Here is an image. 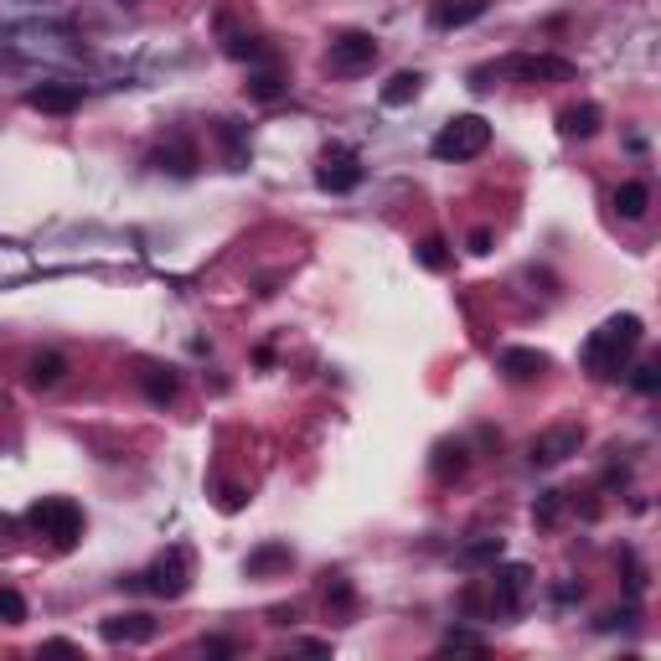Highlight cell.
<instances>
[{"instance_id": "cell-26", "label": "cell", "mask_w": 661, "mask_h": 661, "mask_svg": "<svg viewBox=\"0 0 661 661\" xmlns=\"http://www.w3.org/2000/svg\"><path fill=\"white\" fill-rule=\"evenodd\" d=\"M419 264H425V269H450V254H444L440 238H425V243H419Z\"/></svg>"}, {"instance_id": "cell-28", "label": "cell", "mask_w": 661, "mask_h": 661, "mask_svg": "<svg viewBox=\"0 0 661 661\" xmlns=\"http://www.w3.org/2000/svg\"><path fill=\"white\" fill-rule=\"evenodd\" d=\"M444 651H486V641H481L475 630H450V636H444Z\"/></svg>"}, {"instance_id": "cell-18", "label": "cell", "mask_w": 661, "mask_h": 661, "mask_svg": "<svg viewBox=\"0 0 661 661\" xmlns=\"http://www.w3.org/2000/svg\"><path fill=\"white\" fill-rule=\"evenodd\" d=\"M63 373H68V356H63V352H42V356H32V367H26L32 388H57Z\"/></svg>"}, {"instance_id": "cell-19", "label": "cell", "mask_w": 661, "mask_h": 661, "mask_svg": "<svg viewBox=\"0 0 661 661\" xmlns=\"http://www.w3.org/2000/svg\"><path fill=\"white\" fill-rule=\"evenodd\" d=\"M419 88H425V73H393L388 84H383V103H388V109H404V103L419 99Z\"/></svg>"}, {"instance_id": "cell-11", "label": "cell", "mask_w": 661, "mask_h": 661, "mask_svg": "<svg viewBox=\"0 0 661 661\" xmlns=\"http://www.w3.org/2000/svg\"><path fill=\"white\" fill-rule=\"evenodd\" d=\"M78 103H84V88L78 84H36L26 93V109H36V114H73Z\"/></svg>"}, {"instance_id": "cell-25", "label": "cell", "mask_w": 661, "mask_h": 661, "mask_svg": "<svg viewBox=\"0 0 661 661\" xmlns=\"http://www.w3.org/2000/svg\"><path fill=\"white\" fill-rule=\"evenodd\" d=\"M630 388L641 393V398H651V393L661 388V367H657V362H641V367L630 373Z\"/></svg>"}, {"instance_id": "cell-3", "label": "cell", "mask_w": 661, "mask_h": 661, "mask_svg": "<svg viewBox=\"0 0 661 661\" xmlns=\"http://www.w3.org/2000/svg\"><path fill=\"white\" fill-rule=\"evenodd\" d=\"M492 145V124L481 114H455V119H444V130L434 135V161H475V155Z\"/></svg>"}, {"instance_id": "cell-1", "label": "cell", "mask_w": 661, "mask_h": 661, "mask_svg": "<svg viewBox=\"0 0 661 661\" xmlns=\"http://www.w3.org/2000/svg\"><path fill=\"white\" fill-rule=\"evenodd\" d=\"M641 341H646L641 316L620 310V316H610L605 326L590 331V341H584V367H590L594 377H620L630 356L641 352Z\"/></svg>"}, {"instance_id": "cell-21", "label": "cell", "mask_w": 661, "mask_h": 661, "mask_svg": "<svg viewBox=\"0 0 661 661\" xmlns=\"http://www.w3.org/2000/svg\"><path fill=\"white\" fill-rule=\"evenodd\" d=\"M471 455H465V444H434V481H455L465 475Z\"/></svg>"}, {"instance_id": "cell-6", "label": "cell", "mask_w": 661, "mask_h": 661, "mask_svg": "<svg viewBox=\"0 0 661 661\" xmlns=\"http://www.w3.org/2000/svg\"><path fill=\"white\" fill-rule=\"evenodd\" d=\"M532 594V569L527 563H492V615H517Z\"/></svg>"}, {"instance_id": "cell-4", "label": "cell", "mask_w": 661, "mask_h": 661, "mask_svg": "<svg viewBox=\"0 0 661 661\" xmlns=\"http://www.w3.org/2000/svg\"><path fill=\"white\" fill-rule=\"evenodd\" d=\"M492 78H517V84H569L574 63L569 57H548V52H517L507 63H492Z\"/></svg>"}, {"instance_id": "cell-32", "label": "cell", "mask_w": 661, "mask_h": 661, "mask_svg": "<svg viewBox=\"0 0 661 661\" xmlns=\"http://www.w3.org/2000/svg\"><path fill=\"white\" fill-rule=\"evenodd\" d=\"M42 651H57V657H73L78 646H73V641H47V646H42Z\"/></svg>"}, {"instance_id": "cell-9", "label": "cell", "mask_w": 661, "mask_h": 661, "mask_svg": "<svg viewBox=\"0 0 661 661\" xmlns=\"http://www.w3.org/2000/svg\"><path fill=\"white\" fill-rule=\"evenodd\" d=\"M316 181H321V191H352V187H362V161H356V151H346V145H331V151L321 155Z\"/></svg>"}, {"instance_id": "cell-12", "label": "cell", "mask_w": 661, "mask_h": 661, "mask_svg": "<svg viewBox=\"0 0 661 661\" xmlns=\"http://www.w3.org/2000/svg\"><path fill=\"white\" fill-rule=\"evenodd\" d=\"M99 630H103V641H114V646H145V641H155V620H151V615H140V610L109 615Z\"/></svg>"}, {"instance_id": "cell-17", "label": "cell", "mask_w": 661, "mask_h": 661, "mask_svg": "<svg viewBox=\"0 0 661 661\" xmlns=\"http://www.w3.org/2000/svg\"><path fill=\"white\" fill-rule=\"evenodd\" d=\"M615 212L626 222H641L646 212H651V191H646V181H620V191H615Z\"/></svg>"}, {"instance_id": "cell-33", "label": "cell", "mask_w": 661, "mask_h": 661, "mask_svg": "<svg viewBox=\"0 0 661 661\" xmlns=\"http://www.w3.org/2000/svg\"><path fill=\"white\" fill-rule=\"evenodd\" d=\"M5 538H11V522L0 517V553H5Z\"/></svg>"}, {"instance_id": "cell-27", "label": "cell", "mask_w": 661, "mask_h": 661, "mask_svg": "<svg viewBox=\"0 0 661 661\" xmlns=\"http://www.w3.org/2000/svg\"><path fill=\"white\" fill-rule=\"evenodd\" d=\"M559 511H563V492H543V502L532 507V517H538L543 527H553L559 522Z\"/></svg>"}, {"instance_id": "cell-7", "label": "cell", "mask_w": 661, "mask_h": 661, "mask_svg": "<svg viewBox=\"0 0 661 661\" xmlns=\"http://www.w3.org/2000/svg\"><path fill=\"white\" fill-rule=\"evenodd\" d=\"M331 73H367L377 63V36L373 32H337L326 47Z\"/></svg>"}, {"instance_id": "cell-2", "label": "cell", "mask_w": 661, "mask_h": 661, "mask_svg": "<svg viewBox=\"0 0 661 661\" xmlns=\"http://www.w3.org/2000/svg\"><path fill=\"white\" fill-rule=\"evenodd\" d=\"M26 527H32L36 538H47L52 548H73L84 538V507L68 502V496H42L26 511Z\"/></svg>"}, {"instance_id": "cell-8", "label": "cell", "mask_w": 661, "mask_h": 661, "mask_svg": "<svg viewBox=\"0 0 661 661\" xmlns=\"http://www.w3.org/2000/svg\"><path fill=\"white\" fill-rule=\"evenodd\" d=\"M579 450H584V429H579V425H553V429H543L538 440L527 444L532 465H563V460H574Z\"/></svg>"}, {"instance_id": "cell-22", "label": "cell", "mask_w": 661, "mask_h": 661, "mask_svg": "<svg viewBox=\"0 0 661 661\" xmlns=\"http://www.w3.org/2000/svg\"><path fill=\"white\" fill-rule=\"evenodd\" d=\"M249 99H258V103H274L279 99V93H285V78H279V73H274V63L269 68H258V73H249Z\"/></svg>"}, {"instance_id": "cell-5", "label": "cell", "mask_w": 661, "mask_h": 661, "mask_svg": "<svg viewBox=\"0 0 661 661\" xmlns=\"http://www.w3.org/2000/svg\"><path fill=\"white\" fill-rule=\"evenodd\" d=\"M140 584L151 594H161V599H181V594L191 590V559H187V548H166L161 559L140 574Z\"/></svg>"}, {"instance_id": "cell-30", "label": "cell", "mask_w": 661, "mask_h": 661, "mask_svg": "<svg viewBox=\"0 0 661 661\" xmlns=\"http://www.w3.org/2000/svg\"><path fill=\"white\" fill-rule=\"evenodd\" d=\"M471 254H492V233H486V228L471 233Z\"/></svg>"}, {"instance_id": "cell-10", "label": "cell", "mask_w": 661, "mask_h": 661, "mask_svg": "<svg viewBox=\"0 0 661 661\" xmlns=\"http://www.w3.org/2000/svg\"><path fill=\"white\" fill-rule=\"evenodd\" d=\"M496 373L507 377V383H538L548 373V356L538 346H507V352L496 356Z\"/></svg>"}, {"instance_id": "cell-16", "label": "cell", "mask_w": 661, "mask_h": 661, "mask_svg": "<svg viewBox=\"0 0 661 661\" xmlns=\"http://www.w3.org/2000/svg\"><path fill=\"white\" fill-rule=\"evenodd\" d=\"M155 170H170V176H191L197 170V151H191L187 140H170V145H161V151L151 155Z\"/></svg>"}, {"instance_id": "cell-29", "label": "cell", "mask_w": 661, "mask_h": 661, "mask_svg": "<svg viewBox=\"0 0 661 661\" xmlns=\"http://www.w3.org/2000/svg\"><path fill=\"white\" fill-rule=\"evenodd\" d=\"M326 599L346 610V605H352V584H346V579H341V574H326Z\"/></svg>"}, {"instance_id": "cell-20", "label": "cell", "mask_w": 661, "mask_h": 661, "mask_svg": "<svg viewBox=\"0 0 661 661\" xmlns=\"http://www.w3.org/2000/svg\"><path fill=\"white\" fill-rule=\"evenodd\" d=\"M289 563H295L289 543H264V548H254V553H249V563H243V569L258 579V574H274V569H289Z\"/></svg>"}, {"instance_id": "cell-23", "label": "cell", "mask_w": 661, "mask_h": 661, "mask_svg": "<svg viewBox=\"0 0 661 661\" xmlns=\"http://www.w3.org/2000/svg\"><path fill=\"white\" fill-rule=\"evenodd\" d=\"M502 553H507L502 538H475V543L460 548V563H465V569H486V563H496Z\"/></svg>"}, {"instance_id": "cell-14", "label": "cell", "mask_w": 661, "mask_h": 661, "mask_svg": "<svg viewBox=\"0 0 661 661\" xmlns=\"http://www.w3.org/2000/svg\"><path fill=\"white\" fill-rule=\"evenodd\" d=\"M486 5H492V0H444V5H434V26H440V32L471 26V21L486 16Z\"/></svg>"}, {"instance_id": "cell-13", "label": "cell", "mask_w": 661, "mask_h": 661, "mask_svg": "<svg viewBox=\"0 0 661 661\" xmlns=\"http://www.w3.org/2000/svg\"><path fill=\"white\" fill-rule=\"evenodd\" d=\"M135 383H140V393H145L155 408H166L170 398H176V388H181V383H176V373H170V367H161V362H140Z\"/></svg>"}, {"instance_id": "cell-31", "label": "cell", "mask_w": 661, "mask_h": 661, "mask_svg": "<svg viewBox=\"0 0 661 661\" xmlns=\"http://www.w3.org/2000/svg\"><path fill=\"white\" fill-rule=\"evenodd\" d=\"M202 651H207V657H233V646H228V641H202Z\"/></svg>"}, {"instance_id": "cell-24", "label": "cell", "mask_w": 661, "mask_h": 661, "mask_svg": "<svg viewBox=\"0 0 661 661\" xmlns=\"http://www.w3.org/2000/svg\"><path fill=\"white\" fill-rule=\"evenodd\" d=\"M26 620V599L11 584H0V626H21Z\"/></svg>"}, {"instance_id": "cell-15", "label": "cell", "mask_w": 661, "mask_h": 661, "mask_svg": "<svg viewBox=\"0 0 661 661\" xmlns=\"http://www.w3.org/2000/svg\"><path fill=\"white\" fill-rule=\"evenodd\" d=\"M599 119H605L599 114V103H569V109L559 114V130L569 140H590L594 130H599Z\"/></svg>"}]
</instances>
